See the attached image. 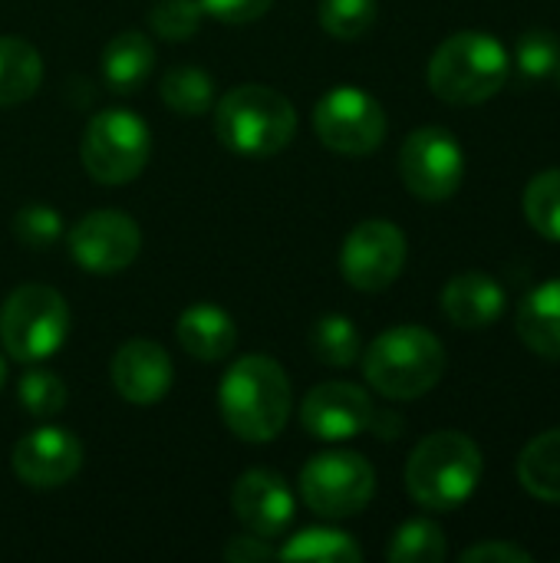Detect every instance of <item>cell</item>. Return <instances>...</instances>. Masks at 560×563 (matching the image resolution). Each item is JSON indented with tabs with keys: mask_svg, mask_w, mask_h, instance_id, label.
<instances>
[{
	"mask_svg": "<svg viewBox=\"0 0 560 563\" xmlns=\"http://www.w3.org/2000/svg\"><path fill=\"white\" fill-rule=\"evenodd\" d=\"M290 383L277 360L271 356H241L221 379L218 406L224 426L241 442H274L290 419Z\"/></svg>",
	"mask_w": 560,
	"mask_h": 563,
	"instance_id": "cell-1",
	"label": "cell"
},
{
	"mask_svg": "<svg viewBox=\"0 0 560 563\" xmlns=\"http://www.w3.org/2000/svg\"><path fill=\"white\" fill-rule=\"evenodd\" d=\"M310 350L320 363L327 366H353L363 353V343H360V333L353 327L350 317H340V313H330L323 320L314 323L310 330Z\"/></svg>",
	"mask_w": 560,
	"mask_h": 563,
	"instance_id": "cell-25",
	"label": "cell"
},
{
	"mask_svg": "<svg viewBox=\"0 0 560 563\" xmlns=\"http://www.w3.org/2000/svg\"><path fill=\"white\" fill-rule=\"evenodd\" d=\"M512 76V56L498 36L459 30L439 43L429 59V89L449 106H482L502 92Z\"/></svg>",
	"mask_w": 560,
	"mask_h": 563,
	"instance_id": "cell-3",
	"label": "cell"
},
{
	"mask_svg": "<svg viewBox=\"0 0 560 563\" xmlns=\"http://www.w3.org/2000/svg\"><path fill=\"white\" fill-rule=\"evenodd\" d=\"M518 340L545 360H560V277L535 287L518 307Z\"/></svg>",
	"mask_w": 560,
	"mask_h": 563,
	"instance_id": "cell-19",
	"label": "cell"
},
{
	"mask_svg": "<svg viewBox=\"0 0 560 563\" xmlns=\"http://www.w3.org/2000/svg\"><path fill=\"white\" fill-rule=\"evenodd\" d=\"M446 554H449L446 531L436 521H429V518L406 521L393 534L389 551H386V558L393 563H442Z\"/></svg>",
	"mask_w": 560,
	"mask_h": 563,
	"instance_id": "cell-26",
	"label": "cell"
},
{
	"mask_svg": "<svg viewBox=\"0 0 560 563\" xmlns=\"http://www.w3.org/2000/svg\"><path fill=\"white\" fill-rule=\"evenodd\" d=\"M518 482L538 501L560 505V429L531 439L518 459Z\"/></svg>",
	"mask_w": 560,
	"mask_h": 563,
	"instance_id": "cell-21",
	"label": "cell"
},
{
	"mask_svg": "<svg viewBox=\"0 0 560 563\" xmlns=\"http://www.w3.org/2000/svg\"><path fill=\"white\" fill-rule=\"evenodd\" d=\"M399 175L419 201H449L462 188L465 152L449 129L422 125L399 148Z\"/></svg>",
	"mask_w": 560,
	"mask_h": 563,
	"instance_id": "cell-9",
	"label": "cell"
},
{
	"mask_svg": "<svg viewBox=\"0 0 560 563\" xmlns=\"http://www.w3.org/2000/svg\"><path fill=\"white\" fill-rule=\"evenodd\" d=\"M201 16H205L201 0H155V7L149 10V26L155 36L168 43H182L198 33Z\"/></svg>",
	"mask_w": 560,
	"mask_h": 563,
	"instance_id": "cell-29",
	"label": "cell"
},
{
	"mask_svg": "<svg viewBox=\"0 0 560 563\" xmlns=\"http://www.w3.org/2000/svg\"><path fill=\"white\" fill-rule=\"evenodd\" d=\"M314 129L340 155H370L386 139V112L366 89L333 86L314 106Z\"/></svg>",
	"mask_w": 560,
	"mask_h": 563,
	"instance_id": "cell-10",
	"label": "cell"
},
{
	"mask_svg": "<svg viewBox=\"0 0 560 563\" xmlns=\"http://www.w3.org/2000/svg\"><path fill=\"white\" fill-rule=\"evenodd\" d=\"M373 399L353 383H320L307 393L300 406V422L307 435L323 442H347L373 426Z\"/></svg>",
	"mask_w": 560,
	"mask_h": 563,
	"instance_id": "cell-13",
	"label": "cell"
},
{
	"mask_svg": "<svg viewBox=\"0 0 560 563\" xmlns=\"http://www.w3.org/2000/svg\"><path fill=\"white\" fill-rule=\"evenodd\" d=\"M69 333V307L59 290L46 284L17 287L0 313L3 350L17 363L50 360Z\"/></svg>",
	"mask_w": 560,
	"mask_h": 563,
	"instance_id": "cell-6",
	"label": "cell"
},
{
	"mask_svg": "<svg viewBox=\"0 0 560 563\" xmlns=\"http://www.w3.org/2000/svg\"><path fill=\"white\" fill-rule=\"evenodd\" d=\"M66 241L73 261L99 277L125 271L142 251L139 224L122 211H89L73 224Z\"/></svg>",
	"mask_w": 560,
	"mask_h": 563,
	"instance_id": "cell-12",
	"label": "cell"
},
{
	"mask_svg": "<svg viewBox=\"0 0 560 563\" xmlns=\"http://www.w3.org/2000/svg\"><path fill=\"white\" fill-rule=\"evenodd\" d=\"M162 102L178 115H205L215 106V79L198 66H172L162 76Z\"/></svg>",
	"mask_w": 560,
	"mask_h": 563,
	"instance_id": "cell-23",
	"label": "cell"
},
{
	"mask_svg": "<svg viewBox=\"0 0 560 563\" xmlns=\"http://www.w3.org/2000/svg\"><path fill=\"white\" fill-rule=\"evenodd\" d=\"M505 287L485 271H462L442 287V313L459 330H485L505 313Z\"/></svg>",
	"mask_w": 560,
	"mask_h": 563,
	"instance_id": "cell-17",
	"label": "cell"
},
{
	"mask_svg": "<svg viewBox=\"0 0 560 563\" xmlns=\"http://www.w3.org/2000/svg\"><path fill=\"white\" fill-rule=\"evenodd\" d=\"M560 59V40L551 30H528L515 46V66L528 79H545Z\"/></svg>",
	"mask_w": 560,
	"mask_h": 563,
	"instance_id": "cell-32",
	"label": "cell"
},
{
	"mask_svg": "<svg viewBox=\"0 0 560 563\" xmlns=\"http://www.w3.org/2000/svg\"><path fill=\"white\" fill-rule=\"evenodd\" d=\"M231 508L251 534L267 541L281 538L294 525V492L267 468H251L234 482Z\"/></svg>",
	"mask_w": 560,
	"mask_h": 563,
	"instance_id": "cell-15",
	"label": "cell"
},
{
	"mask_svg": "<svg viewBox=\"0 0 560 563\" xmlns=\"http://www.w3.org/2000/svg\"><path fill=\"white\" fill-rule=\"evenodd\" d=\"M446 373V346L436 333L416 323L393 327L380 333L363 353L366 383L396 402L419 399L439 386Z\"/></svg>",
	"mask_w": 560,
	"mask_h": 563,
	"instance_id": "cell-4",
	"label": "cell"
},
{
	"mask_svg": "<svg viewBox=\"0 0 560 563\" xmlns=\"http://www.w3.org/2000/svg\"><path fill=\"white\" fill-rule=\"evenodd\" d=\"M13 472L30 488H59L83 468V445L69 429L43 426L13 445Z\"/></svg>",
	"mask_w": 560,
	"mask_h": 563,
	"instance_id": "cell-14",
	"label": "cell"
},
{
	"mask_svg": "<svg viewBox=\"0 0 560 563\" xmlns=\"http://www.w3.org/2000/svg\"><path fill=\"white\" fill-rule=\"evenodd\" d=\"M155 69V46L139 30L116 33L102 49V79L116 92H135Z\"/></svg>",
	"mask_w": 560,
	"mask_h": 563,
	"instance_id": "cell-20",
	"label": "cell"
},
{
	"mask_svg": "<svg viewBox=\"0 0 560 563\" xmlns=\"http://www.w3.org/2000/svg\"><path fill=\"white\" fill-rule=\"evenodd\" d=\"M17 396H20V406L30 416H36V419H50V416L63 412L66 409V399H69L63 379L56 373H46V369H30L20 379Z\"/></svg>",
	"mask_w": 560,
	"mask_h": 563,
	"instance_id": "cell-30",
	"label": "cell"
},
{
	"mask_svg": "<svg viewBox=\"0 0 560 563\" xmlns=\"http://www.w3.org/2000/svg\"><path fill=\"white\" fill-rule=\"evenodd\" d=\"M215 132L224 148L248 158H267L290 145L297 132V109L271 86H238L218 99Z\"/></svg>",
	"mask_w": 560,
	"mask_h": 563,
	"instance_id": "cell-5",
	"label": "cell"
},
{
	"mask_svg": "<svg viewBox=\"0 0 560 563\" xmlns=\"http://www.w3.org/2000/svg\"><path fill=\"white\" fill-rule=\"evenodd\" d=\"M406 267V234L383 218L360 221L340 247V274L363 294L386 290Z\"/></svg>",
	"mask_w": 560,
	"mask_h": 563,
	"instance_id": "cell-11",
	"label": "cell"
},
{
	"mask_svg": "<svg viewBox=\"0 0 560 563\" xmlns=\"http://www.w3.org/2000/svg\"><path fill=\"white\" fill-rule=\"evenodd\" d=\"M43 82V59L23 36H0V106L30 99Z\"/></svg>",
	"mask_w": 560,
	"mask_h": 563,
	"instance_id": "cell-22",
	"label": "cell"
},
{
	"mask_svg": "<svg viewBox=\"0 0 560 563\" xmlns=\"http://www.w3.org/2000/svg\"><path fill=\"white\" fill-rule=\"evenodd\" d=\"M109 373H112L116 393L132 406H152V402L165 399V393L172 389V379H175V366H172L168 353L152 340L122 343L119 353L112 356Z\"/></svg>",
	"mask_w": 560,
	"mask_h": 563,
	"instance_id": "cell-16",
	"label": "cell"
},
{
	"mask_svg": "<svg viewBox=\"0 0 560 563\" xmlns=\"http://www.w3.org/2000/svg\"><path fill=\"white\" fill-rule=\"evenodd\" d=\"M178 343L185 346L188 356L201 363H218L231 356L238 343V330H234V320L221 307L195 303L178 317Z\"/></svg>",
	"mask_w": 560,
	"mask_h": 563,
	"instance_id": "cell-18",
	"label": "cell"
},
{
	"mask_svg": "<svg viewBox=\"0 0 560 563\" xmlns=\"http://www.w3.org/2000/svg\"><path fill=\"white\" fill-rule=\"evenodd\" d=\"M531 551L508 544V541H485L469 551H462V563H531Z\"/></svg>",
	"mask_w": 560,
	"mask_h": 563,
	"instance_id": "cell-34",
	"label": "cell"
},
{
	"mask_svg": "<svg viewBox=\"0 0 560 563\" xmlns=\"http://www.w3.org/2000/svg\"><path fill=\"white\" fill-rule=\"evenodd\" d=\"M152 155L149 125L129 109H106L86 122L79 158L99 185H125L142 175Z\"/></svg>",
	"mask_w": 560,
	"mask_h": 563,
	"instance_id": "cell-7",
	"label": "cell"
},
{
	"mask_svg": "<svg viewBox=\"0 0 560 563\" xmlns=\"http://www.w3.org/2000/svg\"><path fill=\"white\" fill-rule=\"evenodd\" d=\"M525 218L545 238L560 244V168L535 175L525 188Z\"/></svg>",
	"mask_w": 560,
	"mask_h": 563,
	"instance_id": "cell-27",
	"label": "cell"
},
{
	"mask_svg": "<svg viewBox=\"0 0 560 563\" xmlns=\"http://www.w3.org/2000/svg\"><path fill=\"white\" fill-rule=\"evenodd\" d=\"M3 379H7V366H3V356H0V386H3Z\"/></svg>",
	"mask_w": 560,
	"mask_h": 563,
	"instance_id": "cell-36",
	"label": "cell"
},
{
	"mask_svg": "<svg viewBox=\"0 0 560 563\" xmlns=\"http://www.w3.org/2000/svg\"><path fill=\"white\" fill-rule=\"evenodd\" d=\"M224 558L231 563H257V561H271L277 558V551L271 548L267 538H257V534H238L224 544Z\"/></svg>",
	"mask_w": 560,
	"mask_h": 563,
	"instance_id": "cell-35",
	"label": "cell"
},
{
	"mask_svg": "<svg viewBox=\"0 0 560 563\" xmlns=\"http://www.w3.org/2000/svg\"><path fill=\"white\" fill-rule=\"evenodd\" d=\"M554 79H558V89H560V59H558V66H554V73H551Z\"/></svg>",
	"mask_w": 560,
	"mask_h": 563,
	"instance_id": "cell-37",
	"label": "cell"
},
{
	"mask_svg": "<svg viewBox=\"0 0 560 563\" xmlns=\"http://www.w3.org/2000/svg\"><path fill=\"white\" fill-rule=\"evenodd\" d=\"M320 26L337 40H360L376 23V0H320Z\"/></svg>",
	"mask_w": 560,
	"mask_h": 563,
	"instance_id": "cell-28",
	"label": "cell"
},
{
	"mask_svg": "<svg viewBox=\"0 0 560 563\" xmlns=\"http://www.w3.org/2000/svg\"><path fill=\"white\" fill-rule=\"evenodd\" d=\"M281 561H320V563H356L363 561L360 544L333 528H310L290 538L281 551Z\"/></svg>",
	"mask_w": 560,
	"mask_h": 563,
	"instance_id": "cell-24",
	"label": "cell"
},
{
	"mask_svg": "<svg viewBox=\"0 0 560 563\" xmlns=\"http://www.w3.org/2000/svg\"><path fill=\"white\" fill-rule=\"evenodd\" d=\"M13 238L30 251H46L63 238V218L46 205H26L13 218Z\"/></svg>",
	"mask_w": 560,
	"mask_h": 563,
	"instance_id": "cell-31",
	"label": "cell"
},
{
	"mask_svg": "<svg viewBox=\"0 0 560 563\" xmlns=\"http://www.w3.org/2000/svg\"><path fill=\"white\" fill-rule=\"evenodd\" d=\"M300 495L320 518L340 521L360 515L376 495V472L356 452L314 455L300 472Z\"/></svg>",
	"mask_w": 560,
	"mask_h": 563,
	"instance_id": "cell-8",
	"label": "cell"
},
{
	"mask_svg": "<svg viewBox=\"0 0 560 563\" xmlns=\"http://www.w3.org/2000/svg\"><path fill=\"white\" fill-rule=\"evenodd\" d=\"M274 0H201V10L221 23H251L271 10Z\"/></svg>",
	"mask_w": 560,
	"mask_h": 563,
	"instance_id": "cell-33",
	"label": "cell"
},
{
	"mask_svg": "<svg viewBox=\"0 0 560 563\" xmlns=\"http://www.w3.org/2000/svg\"><path fill=\"white\" fill-rule=\"evenodd\" d=\"M482 472V449L465 432H432L406 462V492L426 511H455L475 495Z\"/></svg>",
	"mask_w": 560,
	"mask_h": 563,
	"instance_id": "cell-2",
	"label": "cell"
}]
</instances>
